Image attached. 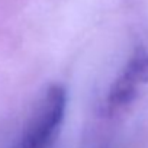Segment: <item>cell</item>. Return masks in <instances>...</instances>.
Masks as SVG:
<instances>
[{
	"label": "cell",
	"instance_id": "cell-2",
	"mask_svg": "<svg viewBox=\"0 0 148 148\" xmlns=\"http://www.w3.org/2000/svg\"><path fill=\"white\" fill-rule=\"evenodd\" d=\"M148 83V60L145 49L136 51L126 62L121 74L113 80L105 102L109 115L122 112L138 97L141 89Z\"/></svg>",
	"mask_w": 148,
	"mask_h": 148
},
{
	"label": "cell",
	"instance_id": "cell-1",
	"mask_svg": "<svg viewBox=\"0 0 148 148\" xmlns=\"http://www.w3.org/2000/svg\"><path fill=\"white\" fill-rule=\"evenodd\" d=\"M65 109V89L60 84L49 86L35 105L16 148H49L60 134Z\"/></svg>",
	"mask_w": 148,
	"mask_h": 148
},
{
	"label": "cell",
	"instance_id": "cell-3",
	"mask_svg": "<svg viewBox=\"0 0 148 148\" xmlns=\"http://www.w3.org/2000/svg\"><path fill=\"white\" fill-rule=\"evenodd\" d=\"M147 58H148V51H147Z\"/></svg>",
	"mask_w": 148,
	"mask_h": 148
}]
</instances>
